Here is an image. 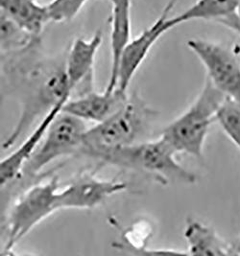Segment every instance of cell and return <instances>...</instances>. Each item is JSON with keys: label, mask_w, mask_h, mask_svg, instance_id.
I'll use <instances>...</instances> for the list:
<instances>
[{"label": "cell", "mask_w": 240, "mask_h": 256, "mask_svg": "<svg viewBox=\"0 0 240 256\" xmlns=\"http://www.w3.org/2000/svg\"><path fill=\"white\" fill-rule=\"evenodd\" d=\"M66 57L46 55L41 36L27 46L1 53L4 86L22 103V114L2 148L13 147L35 121L63 99H70L66 74Z\"/></svg>", "instance_id": "obj_1"}, {"label": "cell", "mask_w": 240, "mask_h": 256, "mask_svg": "<svg viewBox=\"0 0 240 256\" xmlns=\"http://www.w3.org/2000/svg\"><path fill=\"white\" fill-rule=\"evenodd\" d=\"M177 152L160 136L135 144L100 152L92 160L119 168L148 175L162 186L169 184H194L197 176L185 169L176 160Z\"/></svg>", "instance_id": "obj_2"}, {"label": "cell", "mask_w": 240, "mask_h": 256, "mask_svg": "<svg viewBox=\"0 0 240 256\" xmlns=\"http://www.w3.org/2000/svg\"><path fill=\"white\" fill-rule=\"evenodd\" d=\"M158 117L136 92L110 118L85 132L79 154L91 158L100 152L140 142Z\"/></svg>", "instance_id": "obj_3"}, {"label": "cell", "mask_w": 240, "mask_h": 256, "mask_svg": "<svg viewBox=\"0 0 240 256\" xmlns=\"http://www.w3.org/2000/svg\"><path fill=\"white\" fill-rule=\"evenodd\" d=\"M225 99L226 96L206 78L194 102L163 128L160 136L177 152L202 158L208 130L216 121L218 110Z\"/></svg>", "instance_id": "obj_4"}, {"label": "cell", "mask_w": 240, "mask_h": 256, "mask_svg": "<svg viewBox=\"0 0 240 256\" xmlns=\"http://www.w3.org/2000/svg\"><path fill=\"white\" fill-rule=\"evenodd\" d=\"M60 182L57 176L37 182L23 189L13 202L6 219V252L30 232L36 226L57 211L58 192Z\"/></svg>", "instance_id": "obj_5"}, {"label": "cell", "mask_w": 240, "mask_h": 256, "mask_svg": "<svg viewBox=\"0 0 240 256\" xmlns=\"http://www.w3.org/2000/svg\"><path fill=\"white\" fill-rule=\"evenodd\" d=\"M86 128L84 120L61 112L46 132L41 144L33 156L23 167L19 178L12 184L20 182L23 188L33 184V180L48 164L59 158L79 154Z\"/></svg>", "instance_id": "obj_6"}, {"label": "cell", "mask_w": 240, "mask_h": 256, "mask_svg": "<svg viewBox=\"0 0 240 256\" xmlns=\"http://www.w3.org/2000/svg\"><path fill=\"white\" fill-rule=\"evenodd\" d=\"M206 68V78L226 98L240 105V52L234 47L193 38L186 42Z\"/></svg>", "instance_id": "obj_7"}, {"label": "cell", "mask_w": 240, "mask_h": 256, "mask_svg": "<svg viewBox=\"0 0 240 256\" xmlns=\"http://www.w3.org/2000/svg\"><path fill=\"white\" fill-rule=\"evenodd\" d=\"M128 188L124 182L102 180L92 172H81L69 180V184L59 190L58 210H92L106 198L121 193Z\"/></svg>", "instance_id": "obj_8"}, {"label": "cell", "mask_w": 240, "mask_h": 256, "mask_svg": "<svg viewBox=\"0 0 240 256\" xmlns=\"http://www.w3.org/2000/svg\"><path fill=\"white\" fill-rule=\"evenodd\" d=\"M177 1L170 0L165 5L160 16L127 44L119 62L116 88L127 92L133 77L148 56L152 47L162 36L174 28L170 22L169 14Z\"/></svg>", "instance_id": "obj_9"}, {"label": "cell", "mask_w": 240, "mask_h": 256, "mask_svg": "<svg viewBox=\"0 0 240 256\" xmlns=\"http://www.w3.org/2000/svg\"><path fill=\"white\" fill-rule=\"evenodd\" d=\"M102 40V32L98 30L90 38H76L67 52L66 74L70 99L93 92L94 62Z\"/></svg>", "instance_id": "obj_10"}, {"label": "cell", "mask_w": 240, "mask_h": 256, "mask_svg": "<svg viewBox=\"0 0 240 256\" xmlns=\"http://www.w3.org/2000/svg\"><path fill=\"white\" fill-rule=\"evenodd\" d=\"M69 101V99L61 100L57 105L54 106L46 116L40 124L30 134V136L23 141L22 145L10 154L7 158L0 162V184L1 187L6 188L15 182L23 171L24 165L33 156L39 145L44 140L47 130L55 120L58 114L62 112L63 106Z\"/></svg>", "instance_id": "obj_11"}, {"label": "cell", "mask_w": 240, "mask_h": 256, "mask_svg": "<svg viewBox=\"0 0 240 256\" xmlns=\"http://www.w3.org/2000/svg\"><path fill=\"white\" fill-rule=\"evenodd\" d=\"M127 92L116 88L115 90L102 94L92 92L71 98L63 106L62 112L82 120L101 123L115 114L128 100Z\"/></svg>", "instance_id": "obj_12"}, {"label": "cell", "mask_w": 240, "mask_h": 256, "mask_svg": "<svg viewBox=\"0 0 240 256\" xmlns=\"http://www.w3.org/2000/svg\"><path fill=\"white\" fill-rule=\"evenodd\" d=\"M112 20H111V54L112 66L107 92L115 90L117 86V74L122 53L127 44L132 40L131 24V4L132 0H111Z\"/></svg>", "instance_id": "obj_13"}, {"label": "cell", "mask_w": 240, "mask_h": 256, "mask_svg": "<svg viewBox=\"0 0 240 256\" xmlns=\"http://www.w3.org/2000/svg\"><path fill=\"white\" fill-rule=\"evenodd\" d=\"M189 256H232L231 243H228L213 228L194 219H187L184 228Z\"/></svg>", "instance_id": "obj_14"}, {"label": "cell", "mask_w": 240, "mask_h": 256, "mask_svg": "<svg viewBox=\"0 0 240 256\" xmlns=\"http://www.w3.org/2000/svg\"><path fill=\"white\" fill-rule=\"evenodd\" d=\"M0 12L34 36H41L51 22L46 4L42 5L38 0H0Z\"/></svg>", "instance_id": "obj_15"}, {"label": "cell", "mask_w": 240, "mask_h": 256, "mask_svg": "<svg viewBox=\"0 0 240 256\" xmlns=\"http://www.w3.org/2000/svg\"><path fill=\"white\" fill-rule=\"evenodd\" d=\"M240 8V0H196L185 11L170 16V22L175 28L180 24L192 20H219L228 18Z\"/></svg>", "instance_id": "obj_16"}, {"label": "cell", "mask_w": 240, "mask_h": 256, "mask_svg": "<svg viewBox=\"0 0 240 256\" xmlns=\"http://www.w3.org/2000/svg\"><path fill=\"white\" fill-rule=\"evenodd\" d=\"M153 233L152 226L145 221L137 222L130 228L121 230V241L114 244L115 248L133 254H187L186 252L174 250H148L147 243Z\"/></svg>", "instance_id": "obj_17"}, {"label": "cell", "mask_w": 240, "mask_h": 256, "mask_svg": "<svg viewBox=\"0 0 240 256\" xmlns=\"http://www.w3.org/2000/svg\"><path fill=\"white\" fill-rule=\"evenodd\" d=\"M220 127L240 152V105L226 98L216 116Z\"/></svg>", "instance_id": "obj_18"}, {"label": "cell", "mask_w": 240, "mask_h": 256, "mask_svg": "<svg viewBox=\"0 0 240 256\" xmlns=\"http://www.w3.org/2000/svg\"><path fill=\"white\" fill-rule=\"evenodd\" d=\"M1 53L9 52L13 50L20 49L22 47L27 46L34 38V36L30 35L23 28H21L15 22H13L9 16L1 12Z\"/></svg>", "instance_id": "obj_19"}, {"label": "cell", "mask_w": 240, "mask_h": 256, "mask_svg": "<svg viewBox=\"0 0 240 256\" xmlns=\"http://www.w3.org/2000/svg\"><path fill=\"white\" fill-rule=\"evenodd\" d=\"M88 0H52L46 4L50 20L66 22L72 20Z\"/></svg>", "instance_id": "obj_20"}, {"label": "cell", "mask_w": 240, "mask_h": 256, "mask_svg": "<svg viewBox=\"0 0 240 256\" xmlns=\"http://www.w3.org/2000/svg\"><path fill=\"white\" fill-rule=\"evenodd\" d=\"M217 24L225 26L226 28L231 30L232 32H234L240 36V8L236 12L230 14L228 18H225L219 20Z\"/></svg>", "instance_id": "obj_21"}, {"label": "cell", "mask_w": 240, "mask_h": 256, "mask_svg": "<svg viewBox=\"0 0 240 256\" xmlns=\"http://www.w3.org/2000/svg\"><path fill=\"white\" fill-rule=\"evenodd\" d=\"M232 256H240V238L234 243H231Z\"/></svg>", "instance_id": "obj_22"}]
</instances>
